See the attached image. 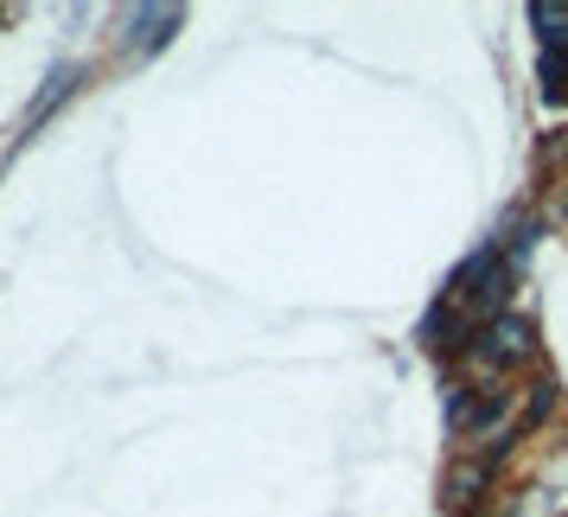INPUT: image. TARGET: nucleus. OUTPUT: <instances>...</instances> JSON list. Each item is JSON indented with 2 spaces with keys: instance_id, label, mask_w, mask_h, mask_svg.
Returning <instances> with one entry per match:
<instances>
[{
  "instance_id": "obj_3",
  "label": "nucleus",
  "mask_w": 568,
  "mask_h": 517,
  "mask_svg": "<svg viewBox=\"0 0 568 517\" xmlns=\"http://www.w3.org/2000/svg\"><path fill=\"white\" fill-rule=\"evenodd\" d=\"M479 486H486V466H460V473H454V491H447V498H454V511H466V505L479 498Z\"/></svg>"
},
{
  "instance_id": "obj_4",
  "label": "nucleus",
  "mask_w": 568,
  "mask_h": 517,
  "mask_svg": "<svg viewBox=\"0 0 568 517\" xmlns=\"http://www.w3.org/2000/svg\"><path fill=\"white\" fill-rule=\"evenodd\" d=\"M537 27H556L549 39H562L568 45V7H537Z\"/></svg>"
},
{
  "instance_id": "obj_5",
  "label": "nucleus",
  "mask_w": 568,
  "mask_h": 517,
  "mask_svg": "<svg viewBox=\"0 0 568 517\" xmlns=\"http://www.w3.org/2000/svg\"><path fill=\"white\" fill-rule=\"evenodd\" d=\"M542 78H549V90H568V58H542Z\"/></svg>"
},
{
  "instance_id": "obj_1",
  "label": "nucleus",
  "mask_w": 568,
  "mask_h": 517,
  "mask_svg": "<svg viewBox=\"0 0 568 517\" xmlns=\"http://www.w3.org/2000/svg\"><path fill=\"white\" fill-rule=\"evenodd\" d=\"M486 352H491V364H517V358H530V352H537V333H530V320H505V313H498V320H491L486 326Z\"/></svg>"
},
{
  "instance_id": "obj_2",
  "label": "nucleus",
  "mask_w": 568,
  "mask_h": 517,
  "mask_svg": "<svg viewBox=\"0 0 568 517\" xmlns=\"http://www.w3.org/2000/svg\"><path fill=\"white\" fill-rule=\"evenodd\" d=\"M530 498L524 505H511V517H556V511H568V479L556 486V473L549 479H537V486H524Z\"/></svg>"
}]
</instances>
